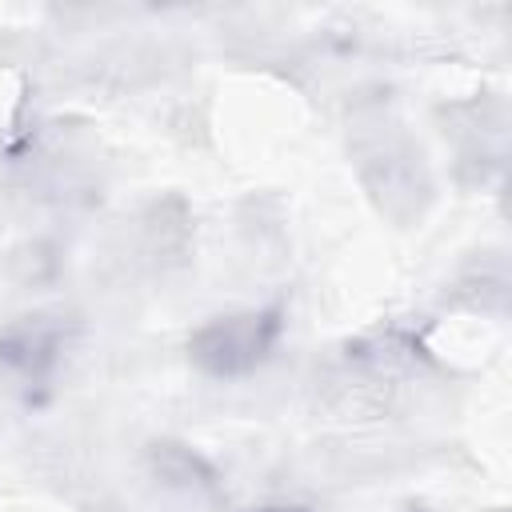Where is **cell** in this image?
<instances>
[{"label":"cell","instance_id":"6da1fadb","mask_svg":"<svg viewBox=\"0 0 512 512\" xmlns=\"http://www.w3.org/2000/svg\"><path fill=\"white\" fill-rule=\"evenodd\" d=\"M280 336V320L276 312H236V316H220L208 328L196 332L192 340V360L212 372V376H240L252 372L276 344Z\"/></svg>","mask_w":512,"mask_h":512},{"label":"cell","instance_id":"7a4b0ae2","mask_svg":"<svg viewBox=\"0 0 512 512\" xmlns=\"http://www.w3.org/2000/svg\"><path fill=\"white\" fill-rule=\"evenodd\" d=\"M56 352H60V332L44 316H28L0 332V360L16 372L40 376L56 360Z\"/></svg>","mask_w":512,"mask_h":512},{"label":"cell","instance_id":"3957f363","mask_svg":"<svg viewBox=\"0 0 512 512\" xmlns=\"http://www.w3.org/2000/svg\"><path fill=\"white\" fill-rule=\"evenodd\" d=\"M152 464H156L160 480H168V484H176V488H208V484H212V472L204 468V460L192 456V452L180 448V444H156Z\"/></svg>","mask_w":512,"mask_h":512}]
</instances>
